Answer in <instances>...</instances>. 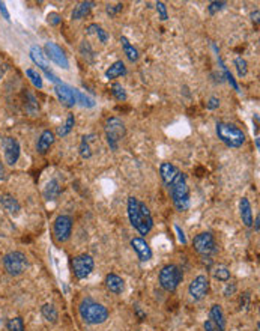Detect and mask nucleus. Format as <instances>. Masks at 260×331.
Returning a JSON list of instances; mask_svg holds the SVG:
<instances>
[{"instance_id":"35","label":"nucleus","mask_w":260,"mask_h":331,"mask_svg":"<svg viewBox=\"0 0 260 331\" xmlns=\"http://www.w3.org/2000/svg\"><path fill=\"white\" fill-rule=\"evenodd\" d=\"M26 75H27V78L30 80V83H32V85H33L36 89H42V86H44V81H42L41 74H39L36 69H33V68L26 69Z\"/></svg>"},{"instance_id":"6","label":"nucleus","mask_w":260,"mask_h":331,"mask_svg":"<svg viewBox=\"0 0 260 331\" xmlns=\"http://www.w3.org/2000/svg\"><path fill=\"white\" fill-rule=\"evenodd\" d=\"M104 133H106V140H107V145L110 146V149L118 151L121 140L127 136L125 122L118 116H112L106 121Z\"/></svg>"},{"instance_id":"46","label":"nucleus","mask_w":260,"mask_h":331,"mask_svg":"<svg viewBox=\"0 0 260 331\" xmlns=\"http://www.w3.org/2000/svg\"><path fill=\"white\" fill-rule=\"evenodd\" d=\"M0 14H2V17H3L6 21H11V15H9V11H8V8H6V3L2 2V0H0Z\"/></svg>"},{"instance_id":"24","label":"nucleus","mask_w":260,"mask_h":331,"mask_svg":"<svg viewBox=\"0 0 260 331\" xmlns=\"http://www.w3.org/2000/svg\"><path fill=\"white\" fill-rule=\"evenodd\" d=\"M127 72H128V71H127L125 63H124L122 60H116L115 63L110 65V68H107V71H106V78H107V80H115V78H118V77L125 75Z\"/></svg>"},{"instance_id":"45","label":"nucleus","mask_w":260,"mask_h":331,"mask_svg":"<svg viewBox=\"0 0 260 331\" xmlns=\"http://www.w3.org/2000/svg\"><path fill=\"white\" fill-rule=\"evenodd\" d=\"M203 328H205V331H223V330H221L214 321H211V319H206V321H205Z\"/></svg>"},{"instance_id":"25","label":"nucleus","mask_w":260,"mask_h":331,"mask_svg":"<svg viewBox=\"0 0 260 331\" xmlns=\"http://www.w3.org/2000/svg\"><path fill=\"white\" fill-rule=\"evenodd\" d=\"M209 319L214 321L223 331L226 330V316L220 304H214L209 310Z\"/></svg>"},{"instance_id":"8","label":"nucleus","mask_w":260,"mask_h":331,"mask_svg":"<svg viewBox=\"0 0 260 331\" xmlns=\"http://www.w3.org/2000/svg\"><path fill=\"white\" fill-rule=\"evenodd\" d=\"M193 247L202 258H205V256L211 258L212 255H215L218 252L217 241L211 232H202V233L196 235L193 239Z\"/></svg>"},{"instance_id":"51","label":"nucleus","mask_w":260,"mask_h":331,"mask_svg":"<svg viewBox=\"0 0 260 331\" xmlns=\"http://www.w3.org/2000/svg\"><path fill=\"white\" fill-rule=\"evenodd\" d=\"M259 14H260V12H259V9H256V11H254V12H251V15H250V17H251V20H253L256 24H259Z\"/></svg>"},{"instance_id":"19","label":"nucleus","mask_w":260,"mask_h":331,"mask_svg":"<svg viewBox=\"0 0 260 331\" xmlns=\"http://www.w3.org/2000/svg\"><path fill=\"white\" fill-rule=\"evenodd\" d=\"M106 288H107L110 292H113V294H116V295H121V294L125 291V282H124V279L119 277L118 274L110 273V274L106 276Z\"/></svg>"},{"instance_id":"20","label":"nucleus","mask_w":260,"mask_h":331,"mask_svg":"<svg viewBox=\"0 0 260 331\" xmlns=\"http://www.w3.org/2000/svg\"><path fill=\"white\" fill-rule=\"evenodd\" d=\"M178 173H179V169L175 167V166H173L171 163H162L159 166V176H161V179H162L165 187L176 178Z\"/></svg>"},{"instance_id":"9","label":"nucleus","mask_w":260,"mask_h":331,"mask_svg":"<svg viewBox=\"0 0 260 331\" xmlns=\"http://www.w3.org/2000/svg\"><path fill=\"white\" fill-rule=\"evenodd\" d=\"M94 268H95V261L91 255L83 253L72 259V273L78 280L88 279L92 274Z\"/></svg>"},{"instance_id":"34","label":"nucleus","mask_w":260,"mask_h":331,"mask_svg":"<svg viewBox=\"0 0 260 331\" xmlns=\"http://www.w3.org/2000/svg\"><path fill=\"white\" fill-rule=\"evenodd\" d=\"M212 276L218 282H229L230 280V270L226 265H218L212 270Z\"/></svg>"},{"instance_id":"50","label":"nucleus","mask_w":260,"mask_h":331,"mask_svg":"<svg viewBox=\"0 0 260 331\" xmlns=\"http://www.w3.org/2000/svg\"><path fill=\"white\" fill-rule=\"evenodd\" d=\"M134 310H135V313H137V316H138V318H140V321H143V319H144V318H146V313H143V312H141V309H140V307H138V306H135V307H134Z\"/></svg>"},{"instance_id":"33","label":"nucleus","mask_w":260,"mask_h":331,"mask_svg":"<svg viewBox=\"0 0 260 331\" xmlns=\"http://www.w3.org/2000/svg\"><path fill=\"white\" fill-rule=\"evenodd\" d=\"M217 59H218V63H220V66H221L223 72H224V78L227 80V83H229V85H230V86H232V88H233V89H235L236 92H241V91H239V85H238V81L235 80L233 74H232V72L229 71V68H227V66L224 65V62L221 60V57H220V56H217Z\"/></svg>"},{"instance_id":"41","label":"nucleus","mask_w":260,"mask_h":331,"mask_svg":"<svg viewBox=\"0 0 260 331\" xmlns=\"http://www.w3.org/2000/svg\"><path fill=\"white\" fill-rule=\"evenodd\" d=\"M80 51H81V54H83L84 57H89L91 62L94 60V51H92V48H91V45H89L88 41H83V44H81V47H80Z\"/></svg>"},{"instance_id":"11","label":"nucleus","mask_w":260,"mask_h":331,"mask_svg":"<svg viewBox=\"0 0 260 331\" xmlns=\"http://www.w3.org/2000/svg\"><path fill=\"white\" fill-rule=\"evenodd\" d=\"M2 149H3V155H5V163L8 166H15L18 163L20 154H21V148H20L18 140L11 136L2 137Z\"/></svg>"},{"instance_id":"7","label":"nucleus","mask_w":260,"mask_h":331,"mask_svg":"<svg viewBox=\"0 0 260 331\" xmlns=\"http://www.w3.org/2000/svg\"><path fill=\"white\" fill-rule=\"evenodd\" d=\"M3 267L9 276L18 277L29 268V261L23 252H9L3 256Z\"/></svg>"},{"instance_id":"16","label":"nucleus","mask_w":260,"mask_h":331,"mask_svg":"<svg viewBox=\"0 0 260 331\" xmlns=\"http://www.w3.org/2000/svg\"><path fill=\"white\" fill-rule=\"evenodd\" d=\"M131 247L134 248V252L137 253L140 262H147V261L152 259V250H150L149 244L143 238H140V236L132 238L131 239Z\"/></svg>"},{"instance_id":"4","label":"nucleus","mask_w":260,"mask_h":331,"mask_svg":"<svg viewBox=\"0 0 260 331\" xmlns=\"http://www.w3.org/2000/svg\"><path fill=\"white\" fill-rule=\"evenodd\" d=\"M215 133H217V137L227 148L238 149V148H241L245 143V133L239 127H236L235 124L218 121L215 124Z\"/></svg>"},{"instance_id":"2","label":"nucleus","mask_w":260,"mask_h":331,"mask_svg":"<svg viewBox=\"0 0 260 331\" xmlns=\"http://www.w3.org/2000/svg\"><path fill=\"white\" fill-rule=\"evenodd\" d=\"M167 190L170 193L173 205L179 212H185L190 208V188L187 184V178L181 170L176 178L167 185Z\"/></svg>"},{"instance_id":"10","label":"nucleus","mask_w":260,"mask_h":331,"mask_svg":"<svg viewBox=\"0 0 260 331\" xmlns=\"http://www.w3.org/2000/svg\"><path fill=\"white\" fill-rule=\"evenodd\" d=\"M72 233V218L69 215H57L53 223V235L57 242H66Z\"/></svg>"},{"instance_id":"30","label":"nucleus","mask_w":260,"mask_h":331,"mask_svg":"<svg viewBox=\"0 0 260 331\" xmlns=\"http://www.w3.org/2000/svg\"><path fill=\"white\" fill-rule=\"evenodd\" d=\"M74 97H75V103H78L81 107L84 109H92L95 107V100L89 95H84L83 92H80L78 89L74 88Z\"/></svg>"},{"instance_id":"47","label":"nucleus","mask_w":260,"mask_h":331,"mask_svg":"<svg viewBox=\"0 0 260 331\" xmlns=\"http://www.w3.org/2000/svg\"><path fill=\"white\" fill-rule=\"evenodd\" d=\"M235 292H236V285H235V283H230V285H227L226 289H224V297H232Z\"/></svg>"},{"instance_id":"12","label":"nucleus","mask_w":260,"mask_h":331,"mask_svg":"<svg viewBox=\"0 0 260 331\" xmlns=\"http://www.w3.org/2000/svg\"><path fill=\"white\" fill-rule=\"evenodd\" d=\"M29 56H30L32 62H33L35 65H38V66L44 71V74L48 77L50 81L54 83V85H56V83H59V81H62V80H59V78L51 72V69H50V66H48V59H47L44 50H42L39 45H32L30 50H29Z\"/></svg>"},{"instance_id":"31","label":"nucleus","mask_w":260,"mask_h":331,"mask_svg":"<svg viewBox=\"0 0 260 331\" xmlns=\"http://www.w3.org/2000/svg\"><path fill=\"white\" fill-rule=\"evenodd\" d=\"M74 127H75V118H74L72 113H68L65 124L57 128V136H59V137H66V136L74 130Z\"/></svg>"},{"instance_id":"37","label":"nucleus","mask_w":260,"mask_h":331,"mask_svg":"<svg viewBox=\"0 0 260 331\" xmlns=\"http://www.w3.org/2000/svg\"><path fill=\"white\" fill-rule=\"evenodd\" d=\"M6 328H8V331H26L24 321H23V318H20V316L9 319V321L6 322Z\"/></svg>"},{"instance_id":"48","label":"nucleus","mask_w":260,"mask_h":331,"mask_svg":"<svg viewBox=\"0 0 260 331\" xmlns=\"http://www.w3.org/2000/svg\"><path fill=\"white\" fill-rule=\"evenodd\" d=\"M175 229H176V232H178V236H179V242H182V244H187V238H185V233H184V230L178 226V224H175Z\"/></svg>"},{"instance_id":"27","label":"nucleus","mask_w":260,"mask_h":331,"mask_svg":"<svg viewBox=\"0 0 260 331\" xmlns=\"http://www.w3.org/2000/svg\"><path fill=\"white\" fill-rule=\"evenodd\" d=\"M95 134H89V136H83L81 137V142H80V146H78V152H80V157L88 160L92 157V148H91V142L94 140Z\"/></svg>"},{"instance_id":"22","label":"nucleus","mask_w":260,"mask_h":331,"mask_svg":"<svg viewBox=\"0 0 260 331\" xmlns=\"http://www.w3.org/2000/svg\"><path fill=\"white\" fill-rule=\"evenodd\" d=\"M60 191H62V188H60L59 181L57 179H51V181L47 182V185L44 188V199L47 202H53V200H56L60 196Z\"/></svg>"},{"instance_id":"52","label":"nucleus","mask_w":260,"mask_h":331,"mask_svg":"<svg viewBox=\"0 0 260 331\" xmlns=\"http://www.w3.org/2000/svg\"><path fill=\"white\" fill-rule=\"evenodd\" d=\"M259 220H260V218H259V215H257L256 220L253 221V223H254V230H256V232H259V229H260V227H259Z\"/></svg>"},{"instance_id":"32","label":"nucleus","mask_w":260,"mask_h":331,"mask_svg":"<svg viewBox=\"0 0 260 331\" xmlns=\"http://www.w3.org/2000/svg\"><path fill=\"white\" fill-rule=\"evenodd\" d=\"M26 97H27V104H26V112L30 115V116H36L39 113V104H38V100L36 97L32 94V92H26Z\"/></svg>"},{"instance_id":"40","label":"nucleus","mask_w":260,"mask_h":331,"mask_svg":"<svg viewBox=\"0 0 260 331\" xmlns=\"http://www.w3.org/2000/svg\"><path fill=\"white\" fill-rule=\"evenodd\" d=\"M155 8H156V12H158L159 18H161L162 21L168 20V12H167V6H165L164 2H156V3H155Z\"/></svg>"},{"instance_id":"14","label":"nucleus","mask_w":260,"mask_h":331,"mask_svg":"<svg viewBox=\"0 0 260 331\" xmlns=\"http://www.w3.org/2000/svg\"><path fill=\"white\" fill-rule=\"evenodd\" d=\"M44 53L47 56V59H50L53 63H56L57 66L63 68V69H68L69 68V60L65 54V51L62 50V47H59L57 44L54 42H47L45 47H44Z\"/></svg>"},{"instance_id":"44","label":"nucleus","mask_w":260,"mask_h":331,"mask_svg":"<svg viewBox=\"0 0 260 331\" xmlns=\"http://www.w3.org/2000/svg\"><path fill=\"white\" fill-rule=\"evenodd\" d=\"M220 107V98L218 97H211L206 103V109L208 110H217Z\"/></svg>"},{"instance_id":"23","label":"nucleus","mask_w":260,"mask_h":331,"mask_svg":"<svg viewBox=\"0 0 260 331\" xmlns=\"http://www.w3.org/2000/svg\"><path fill=\"white\" fill-rule=\"evenodd\" d=\"M94 6H95V2H80V3L72 9L71 18H72V20H81V18H84L86 15H89V12L94 9Z\"/></svg>"},{"instance_id":"18","label":"nucleus","mask_w":260,"mask_h":331,"mask_svg":"<svg viewBox=\"0 0 260 331\" xmlns=\"http://www.w3.org/2000/svg\"><path fill=\"white\" fill-rule=\"evenodd\" d=\"M54 142H56V134H54L51 130H44V131L41 133L38 142H36V151H38V154L45 155V154L50 151V148L54 145Z\"/></svg>"},{"instance_id":"49","label":"nucleus","mask_w":260,"mask_h":331,"mask_svg":"<svg viewBox=\"0 0 260 331\" xmlns=\"http://www.w3.org/2000/svg\"><path fill=\"white\" fill-rule=\"evenodd\" d=\"M6 179V169L3 163H0V181H5Z\"/></svg>"},{"instance_id":"53","label":"nucleus","mask_w":260,"mask_h":331,"mask_svg":"<svg viewBox=\"0 0 260 331\" xmlns=\"http://www.w3.org/2000/svg\"><path fill=\"white\" fill-rule=\"evenodd\" d=\"M256 148L260 149V142H259V137H256Z\"/></svg>"},{"instance_id":"36","label":"nucleus","mask_w":260,"mask_h":331,"mask_svg":"<svg viewBox=\"0 0 260 331\" xmlns=\"http://www.w3.org/2000/svg\"><path fill=\"white\" fill-rule=\"evenodd\" d=\"M110 92H112V95H113L118 101H127V100H128L127 91H125V88L121 85V83H113L112 88H110Z\"/></svg>"},{"instance_id":"26","label":"nucleus","mask_w":260,"mask_h":331,"mask_svg":"<svg viewBox=\"0 0 260 331\" xmlns=\"http://www.w3.org/2000/svg\"><path fill=\"white\" fill-rule=\"evenodd\" d=\"M121 44H122V48H124V53H125V56H127V59L130 60V62H137L138 60V57H140V54H138V50L128 41V38L127 36H121Z\"/></svg>"},{"instance_id":"43","label":"nucleus","mask_w":260,"mask_h":331,"mask_svg":"<svg viewBox=\"0 0 260 331\" xmlns=\"http://www.w3.org/2000/svg\"><path fill=\"white\" fill-rule=\"evenodd\" d=\"M47 21H48L51 26H59V24L62 23V17H60L59 12H50V14L47 15Z\"/></svg>"},{"instance_id":"15","label":"nucleus","mask_w":260,"mask_h":331,"mask_svg":"<svg viewBox=\"0 0 260 331\" xmlns=\"http://www.w3.org/2000/svg\"><path fill=\"white\" fill-rule=\"evenodd\" d=\"M54 94L59 100V103L68 109L74 107L77 103H75V97H74V88H71L69 85L63 81H59L54 85Z\"/></svg>"},{"instance_id":"38","label":"nucleus","mask_w":260,"mask_h":331,"mask_svg":"<svg viewBox=\"0 0 260 331\" xmlns=\"http://www.w3.org/2000/svg\"><path fill=\"white\" fill-rule=\"evenodd\" d=\"M233 65H235V68H236V71H238V75H239L241 78L247 75V72H248V63H247V60H245L244 57L238 56V57L233 60Z\"/></svg>"},{"instance_id":"21","label":"nucleus","mask_w":260,"mask_h":331,"mask_svg":"<svg viewBox=\"0 0 260 331\" xmlns=\"http://www.w3.org/2000/svg\"><path fill=\"white\" fill-rule=\"evenodd\" d=\"M239 214H241L242 223L247 227H251L253 226V211H251V203L247 197H242L239 200Z\"/></svg>"},{"instance_id":"3","label":"nucleus","mask_w":260,"mask_h":331,"mask_svg":"<svg viewBox=\"0 0 260 331\" xmlns=\"http://www.w3.org/2000/svg\"><path fill=\"white\" fill-rule=\"evenodd\" d=\"M78 313L81 316V319L89 324V325H100V324H104L107 319H109V309L101 304V303H97L95 300L92 298H84L80 306H78Z\"/></svg>"},{"instance_id":"28","label":"nucleus","mask_w":260,"mask_h":331,"mask_svg":"<svg viewBox=\"0 0 260 331\" xmlns=\"http://www.w3.org/2000/svg\"><path fill=\"white\" fill-rule=\"evenodd\" d=\"M86 33H88V35H95L100 39V42H103V44H107L109 39H110V35L107 33V30H104L97 23H92V24H89L88 27H86Z\"/></svg>"},{"instance_id":"1","label":"nucleus","mask_w":260,"mask_h":331,"mask_svg":"<svg viewBox=\"0 0 260 331\" xmlns=\"http://www.w3.org/2000/svg\"><path fill=\"white\" fill-rule=\"evenodd\" d=\"M127 211H128V218L131 226L140 233V235H147L152 227H153V218L146 206V203L140 202L137 197L131 196L128 197L127 202Z\"/></svg>"},{"instance_id":"13","label":"nucleus","mask_w":260,"mask_h":331,"mask_svg":"<svg viewBox=\"0 0 260 331\" xmlns=\"http://www.w3.org/2000/svg\"><path fill=\"white\" fill-rule=\"evenodd\" d=\"M209 292V279L205 274L194 277L188 286V294L194 301H202Z\"/></svg>"},{"instance_id":"17","label":"nucleus","mask_w":260,"mask_h":331,"mask_svg":"<svg viewBox=\"0 0 260 331\" xmlns=\"http://www.w3.org/2000/svg\"><path fill=\"white\" fill-rule=\"evenodd\" d=\"M0 205H2V208L12 217H17L21 211V205L20 202L9 193H3L0 194Z\"/></svg>"},{"instance_id":"5","label":"nucleus","mask_w":260,"mask_h":331,"mask_svg":"<svg viewBox=\"0 0 260 331\" xmlns=\"http://www.w3.org/2000/svg\"><path fill=\"white\" fill-rule=\"evenodd\" d=\"M184 280L182 270L175 264H167L161 268L158 274L159 286L167 292H175Z\"/></svg>"},{"instance_id":"39","label":"nucleus","mask_w":260,"mask_h":331,"mask_svg":"<svg viewBox=\"0 0 260 331\" xmlns=\"http://www.w3.org/2000/svg\"><path fill=\"white\" fill-rule=\"evenodd\" d=\"M226 5H227V2H218V0H214V2H211V3L208 5V12H209L211 15H215L218 11L224 9Z\"/></svg>"},{"instance_id":"42","label":"nucleus","mask_w":260,"mask_h":331,"mask_svg":"<svg viewBox=\"0 0 260 331\" xmlns=\"http://www.w3.org/2000/svg\"><path fill=\"white\" fill-rule=\"evenodd\" d=\"M122 9H124V3H116V5H107V6H106V12H107L110 17L118 15Z\"/></svg>"},{"instance_id":"29","label":"nucleus","mask_w":260,"mask_h":331,"mask_svg":"<svg viewBox=\"0 0 260 331\" xmlns=\"http://www.w3.org/2000/svg\"><path fill=\"white\" fill-rule=\"evenodd\" d=\"M41 315H42L44 319H45L47 322H50V324H56L57 319H59V313H57L56 307H54L53 304H48V303L41 307Z\"/></svg>"}]
</instances>
